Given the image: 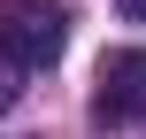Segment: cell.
<instances>
[{
	"mask_svg": "<svg viewBox=\"0 0 146 139\" xmlns=\"http://www.w3.org/2000/svg\"><path fill=\"white\" fill-rule=\"evenodd\" d=\"M92 124L123 132V124H146V46H115L92 77Z\"/></svg>",
	"mask_w": 146,
	"mask_h": 139,
	"instance_id": "cell-2",
	"label": "cell"
},
{
	"mask_svg": "<svg viewBox=\"0 0 146 139\" xmlns=\"http://www.w3.org/2000/svg\"><path fill=\"white\" fill-rule=\"evenodd\" d=\"M123 15H146V0H123Z\"/></svg>",
	"mask_w": 146,
	"mask_h": 139,
	"instance_id": "cell-3",
	"label": "cell"
},
{
	"mask_svg": "<svg viewBox=\"0 0 146 139\" xmlns=\"http://www.w3.org/2000/svg\"><path fill=\"white\" fill-rule=\"evenodd\" d=\"M62 46H69V8H54V0H23V8H8V23H0V54H8L15 70H46V62H62Z\"/></svg>",
	"mask_w": 146,
	"mask_h": 139,
	"instance_id": "cell-1",
	"label": "cell"
}]
</instances>
